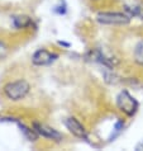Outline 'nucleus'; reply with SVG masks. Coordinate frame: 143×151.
Returning a JSON list of instances; mask_svg holds the SVG:
<instances>
[{
  "label": "nucleus",
  "instance_id": "obj_1",
  "mask_svg": "<svg viewBox=\"0 0 143 151\" xmlns=\"http://www.w3.org/2000/svg\"><path fill=\"white\" fill-rule=\"evenodd\" d=\"M29 89H31L29 83L20 79V80L8 83L4 86V94L10 100H20L27 96V94L29 93Z\"/></svg>",
  "mask_w": 143,
  "mask_h": 151
},
{
  "label": "nucleus",
  "instance_id": "obj_2",
  "mask_svg": "<svg viewBox=\"0 0 143 151\" xmlns=\"http://www.w3.org/2000/svg\"><path fill=\"white\" fill-rule=\"evenodd\" d=\"M117 107H118V109L120 112H123L125 116L132 117L136 114L138 111V102L127 90H123L117 96Z\"/></svg>",
  "mask_w": 143,
  "mask_h": 151
},
{
  "label": "nucleus",
  "instance_id": "obj_3",
  "mask_svg": "<svg viewBox=\"0 0 143 151\" xmlns=\"http://www.w3.org/2000/svg\"><path fill=\"white\" fill-rule=\"evenodd\" d=\"M99 23L102 24H110V26H123L128 24L130 17L125 13H118V12H102L96 15Z\"/></svg>",
  "mask_w": 143,
  "mask_h": 151
},
{
  "label": "nucleus",
  "instance_id": "obj_4",
  "mask_svg": "<svg viewBox=\"0 0 143 151\" xmlns=\"http://www.w3.org/2000/svg\"><path fill=\"white\" fill-rule=\"evenodd\" d=\"M33 129L38 133L39 136L48 138V140H53V141H60L62 140V135L58 131H56L54 128L49 127V126L44 124V123H39V122H34L33 123Z\"/></svg>",
  "mask_w": 143,
  "mask_h": 151
},
{
  "label": "nucleus",
  "instance_id": "obj_5",
  "mask_svg": "<svg viewBox=\"0 0 143 151\" xmlns=\"http://www.w3.org/2000/svg\"><path fill=\"white\" fill-rule=\"evenodd\" d=\"M57 57L58 56L56 55V53H52V52H49L44 48H41V50H38V51H36L34 53H33L32 62H33V65H36V66H46V65L52 64Z\"/></svg>",
  "mask_w": 143,
  "mask_h": 151
},
{
  "label": "nucleus",
  "instance_id": "obj_6",
  "mask_svg": "<svg viewBox=\"0 0 143 151\" xmlns=\"http://www.w3.org/2000/svg\"><path fill=\"white\" fill-rule=\"evenodd\" d=\"M65 126L74 136L81 138V140H87V133H86L85 127H84L76 118H74V117L66 118L65 119Z\"/></svg>",
  "mask_w": 143,
  "mask_h": 151
},
{
  "label": "nucleus",
  "instance_id": "obj_7",
  "mask_svg": "<svg viewBox=\"0 0 143 151\" xmlns=\"http://www.w3.org/2000/svg\"><path fill=\"white\" fill-rule=\"evenodd\" d=\"M124 13L129 15L130 18L136 17V18L143 19V5L139 4H134V5H125L124 6Z\"/></svg>",
  "mask_w": 143,
  "mask_h": 151
},
{
  "label": "nucleus",
  "instance_id": "obj_8",
  "mask_svg": "<svg viewBox=\"0 0 143 151\" xmlns=\"http://www.w3.org/2000/svg\"><path fill=\"white\" fill-rule=\"evenodd\" d=\"M133 57H134V61H136L138 65L143 66V40L138 41L137 45L134 46Z\"/></svg>",
  "mask_w": 143,
  "mask_h": 151
},
{
  "label": "nucleus",
  "instance_id": "obj_9",
  "mask_svg": "<svg viewBox=\"0 0 143 151\" xmlns=\"http://www.w3.org/2000/svg\"><path fill=\"white\" fill-rule=\"evenodd\" d=\"M31 23H32V20L27 15H18V17H15L14 18V26L16 28H19V29L31 26Z\"/></svg>",
  "mask_w": 143,
  "mask_h": 151
},
{
  "label": "nucleus",
  "instance_id": "obj_10",
  "mask_svg": "<svg viewBox=\"0 0 143 151\" xmlns=\"http://www.w3.org/2000/svg\"><path fill=\"white\" fill-rule=\"evenodd\" d=\"M19 127H20V131L23 132V135L26 136L29 141H36L37 140V136H38V133H37L34 129L28 128L27 126H24L23 123H19Z\"/></svg>",
  "mask_w": 143,
  "mask_h": 151
},
{
  "label": "nucleus",
  "instance_id": "obj_11",
  "mask_svg": "<svg viewBox=\"0 0 143 151\" xmlns=\"http://www.w3.org/2000/svg\"><path fill=\"white\" fill-rule=\"evenodd\" d=\"M123 128H124V122H123V121H118V122L115 123V127H114L115 133L112 136V138H115V137L122 132V129H123ZM112 138H110V140H112Z\"/></svg>",
  "mask_w": 143,
  "mask_h": 151
},
{
  "label": "nucleus",
  "instance_id": "obj_12",
  "mask_svg": "<svg viewBox=\"0 0 143 151\" xmlns=\"http://www.w3.org/2000/svg\"><path fill=\"white\" fill-rule=\"evenodd\" d=\"M4 51H5V48H4V46L0 43V56H3V55H4Z\"/></svg>",
  "mask_w": 143,
  "mask_h": 151
},
{
  "label": "nucleus",
  "instance_id": "obj_13",
  "mask_svg": "<svg viewBox=\"0 0 143 151\" xmlns=\"http://www.w3.org/2000/svg\"><path fill=\"white\" fill-rule=\"evenodd\" d=\"M137 150H143V141L141 142V144H138V146H137Z\"/></svg>",
  "mask_w": 143,
  "mask_h": 151
}]
</instances>
